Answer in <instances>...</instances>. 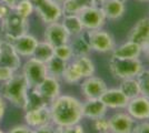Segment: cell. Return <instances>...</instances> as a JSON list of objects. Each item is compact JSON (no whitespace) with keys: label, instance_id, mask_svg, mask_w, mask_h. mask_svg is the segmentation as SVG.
I'll use <instances>...</instances> for the list:
<instances>
[{"label":"cell","instance_id":"6da1fadb","mask_svg":"<svg viewBox=\"0 0 149 133\" xmlns=\"http://www.w3.org/2000/svg\"><path fill=\"white\" fill-rule=\"evenodd\" d=\"M51 123L56 127H66L80 123L82 120L81 101L76 96L60 94L49 103Z\"/></svg>","mask_w":149,"mask_h":133},{"label":"cell","instance_id":"7a4b0ae2","mask_svg":"<svg viewBox=\"0 0 149 133\" xmlns=\"http://www.w3.org/2000/svg\"><path fill=\"white\" fill-rule=\"evenodd\" d=\"M28 82L22 73H15L11 79L1 85V95L6 101L13 103L15 107L24 110L29 90Z\"/></svg>","mask_w":149,"mask_h":133},{"label":"cell","instance_id":"3957f363","mask_svg":"<svg viewBox=\"0 0 149 133\" xmlns=\"http://www.w3.org/2000/svg\"><path fill=\"white\" fill-rule=\"evenodd\" d=\"M108 67L113 78L119 80L136 78L145 68L140 59H118L113 57L110 58Z\"/></svg>","mask_w":149,"mask_h":133},{"label":"cell","instance_id":"277c9868","mask_svg":"<svg viewBox=\"0 0 149 133\" xmlns=\"http://www.w3.org/2000/svg\"><path fill=\"white\" fill-rule=\"evenodd\" d=\"M84 34L87 39L91 50L99 53H111L115 49L116 39L110 31L104 28L96 30H85Z\"/></svg>","mask_w":149,"mask_h":133},{"label":"cell","instance_id":"5b68a950","mask_svg":"<svg viewBox=\"0 0 149 133\" xmlns=\"http://www.w3.org/2000/svg\"><path fill=\"white\" fill-rule=\"evenodd\" d=\"M29 30V22L27 18L19 16L13 10L7 16L5 19L1 20V32L5 34L6 40H13L19 38L28 33Z\"/></svg>","mask_w":149,"mask_h":133},{"label":"cell","instance_id":"8992f818","mask_svg":"<svg viewBox=\"0 0 149 133\" xmlns=\"http://www.w3.org/2000/svg\"><path fill=\"white\" fill-rule=\"evenodd\" d=\"M31 2L35 11L44 23L49 25L61 20L63 11L61 5L58 2L54 0H31Z\"/></svg>","mask_w":149,"mask_h":133},{"label":"cell","instance_id":"52a82bcc","mask_svg":"<svg viewBox=\"0 0 149 133\" xmlns=\"http://www.w3.org/2000/svg\"><path fill=\"white\" fill-rule=\"evenodd\" d=\"M22 74L27 80L29 88H35L48 76L46 63L39 61L33 57L28 58V60L22 67Z\"/></svg>","mask_w":149,"mask_h":133},{"label":"cell","instance_id":"ba28073f","mask_svg":"<svg viewBox=\"0 0 149 133\" xmlns=\"http://www.w3.org/2000/svg\"><path fill=\"white\" fill-rule=\"evenodd\" d=\"M85 30H96L104 28L108 20L106 19L100 6H93L78 13Z\"/></svg>","mask_w":149,"mask_h":133},{"label":"cell","instance_id":"9c48e42d","mask_svg":"<svg viewBox=\"0 0 149 133\" xmlns=\"http://www.w3.org/2000/svg\"><path fill=\"white\" fill-rule=\"evenodd\" d=\"M127 40H130L138 43L143 53L148 54L149 52V17H143L137 21L132 25L130 31L128 33Z\"/></svg>","mask_w":149,"mask_h":133},{"label":"cell","instance_id":"30bf717a","mask_svg":"<svg viewBox=\"0 0 149 133\" xmlns=\"http://www.w3.org/2000/svg\"><path fill=\"white\" fill-rule=\"evenodd\" d=\"M108 121L111 133H134L138 123L127 112H116L108 118Z\"/></svg>","mask_w":149,"mask_h":133},{"label":"cell","instance_id":"8fae6325","mask_svg":"<svg viewBox=\"0 0 149 133\" xmlns=\"http://www.w3.org/2000/svg\"><path fill=\"white\" fill-rule=\"evenodd\" d=\"M70 36L66 28L63 27L60 21L52 22L47 25L44 32V40L46 42L50 43L52 47H58L61 44L69 43Z\"/></svg>","mask_w":149,"mask_h":133},{"label":"cell","instance_id":"7c38bea8","mask_svg":"<svg viewBox=\"0 0 149 133\" xmlns=\"http://www.w3.org/2000/svg\"><path fill=\"white\" fill-rule=\"evenodd\" d=\"M125 110L137 122L149 121V98L138 95L130 99Z\"/></svg>","mask_w":149,"mask_h":133},{"label":"cell","instance_id":"4fadbf2b","mask_svg":"<svg viewBox=\"0 0 149 133\" xmlns=\"http://www.w3.org/2000/svg\"><path fill=\"white\" fill-rule=\"evenodd\" d=\"M80 89L85 99H95L100 98V95L108 89V87L104 79H101L100 76H91L82 79L80 82Z\"/></svg>","mask_w":149,"mask_h":133},{"label":"cell","instance_id":"5bb4252c","mask_svg":"<svg viewBox=\"0 0 149 133\" xmlns=\"http://www.w3.org/2000/svg\"><path fill=\"white\" fill-rule=\"evenodd\" d=\"M21 65L20 56L15 50L13 43L8 40H1L0 43V67H7L17 71Z\"/></svg>","mask_w":149,"mask_h":133},{"label":"cell","instance_id":"9a60e30c","mask_svg":"<svg viewBox=\"0 0 149 133\" xmlns=\"http://www.w3.org/2000/svg\"><path fill=\"white\" fill-rule=\"evenodd\" d=\"M99 99L104 102L108 110H125L129 102V99L121 92L119 88L107 89L100 95Z\"/></svg>","mask_w":149,"mask_h":133},{"label":"cell","instance_id":"2e32d148","mask_svg":"<svg viewBox=\"0 0 149 133\" xmlns=\"http://www.w3.org/2000/svg\"><path fill=\"white\" fill-rule=\"evenodd\" d=\"M35 88L48 103L54 101L57 96H59L61 93L60 80L50 76H46L44 80Z\"/></svg>","mask_w":149,"mask_h":133},{"label":"cell","instance_id":"e0dca14e","mask_svg":"<svg viewBox=\"0 0 149 133\" xmlns=\"http://www.w3.org/2000/svg\"><path fill=\"white\" fill-rule=\"evenodd\" d=\"M81 112H82V118L93 121L101 116H106L108 108L99 98L86 99L84 102H81Z\"/></svg>","mask_w":149,"mask_h":133},{"label":"cell","instance_id":"ac0fdd59","mask_svg":"<svg viewBox=\"0 0 149 133\" xmlns=\"http://www.w3.org/2000/svg\"><path fill=\"white\" fill-rule=\"evenodd\" d=\"M10 42L13 43L15 50L17 51V53L20 57L30 58L33 56V52L36 50L39 41L35 36L26 33V34L19 37V38L10 40Z\"/></svg>","mask_w":149,"mask_h":133},{"label":"cell","instance_id":"d6986e66","mask_svg":"<svg viewBox=\"0 0 149 133\" xmlns=\"http://www.w3.org/2000/svg\"><path fill=\"white\" fill-rule=\"evenodd\" d=\"M25 121L26 124L31 129H36L41 125L51 122V115H50L49 105H46L42 108L29 110L25 112Z\"/></svg>","mask_w":149,"mask_h":133},{"label":"cell","instance_id":"ffe728a7","mask_svg":"<svg viewBox=\"0 0 149 133\" xmlns=\"http://www.w3.org/2000/svg\"><path fill=\"white\" fill-rule=\"evenodd\" d=\"M141 54V47L130 40H126L121 44L116 45L111 52V57L118 59H139Z\"/></svg>","mask_w":149,"mask_h":133},{"label":"cell","instance_id":"44dd1931","mask_svg":"<svg viewBox=\"0 0 149 133\" xmlns=\"http://www.w3.org/2000/svg\"><path fill=\"white\" fill-rule=\"evenodd\" d=\"M102 12L105 14L106 19L115 21L120 19L126 12V3L119 0H105L99 5Z\"/></svg>","mask_w":149,"mask_h":133},{"label":"cell","instance_id":"7402d4cb","mask_svg":"<svg viewBox=\"0 0 149 133\" xmlns=\"http://www.w3.org/2000/svg\"><path fill=\"white\" fill-rule=\"evenodd\" d=\"M61 22L66 30L68 31L70 37H76L85 31L84 25L81 23L80 18L78 14H69V13H63L61 18Z\"/></svg>","mask_w":149,"mask_h":133},{"label":"cell","instance_id":"603a6c76","mask_svg":"<svg viewBox=\"0 0 149 133\" xmlns=\"http://www.w3.org/2000/svg\"><path fill=\"white\" fill-rule=\"evenodd\" d=\"M69 44H70V47L72 49L74 57L89 56L93 52L90 45L88 43L87 39L85 37V34H84V32L80 33V34H78V36H76V37H71L70 41H69Z\"/></svg>","mask_w":149,"mask_h":133},{"label":"cell","instance_id":"cb8c5ba5","mask_svg":"<svg viewBox=\"0 0 149 133\" xmlns=\"http://www.w3.org/2000/svg\"><path fill=\"white\" fill-rule=\"evenodd\" d=\"M71 62L74 64V67L80 72L81 76L85 79L88 76H95L96 72V65L89 56H81V57H74Z\"/></svg>","mask_w":149,"mask_h":133},{"label":"cell","instance_id":"d4e9b609","mask_svg":"<svg viewBox=\"0 0 149 133\" xmlns=\"http://www.w3.org/2000/svg\"><path fill=\"white\" fill-rule=\"evenodd\" d=\"M93 6H98L93 0H66L61 5L63 13L78 14L84 9Z\"/></svg>","mask_w":149,"mask_h":133},{"label":"cell","instance_id":"484cf974","mask_svg":"<svg viewBox=\"0 0 149 133\" xmlns=\"http://www.w3.org/2000/svg\"><path fill=\"white\" fill-rule=\"evenodd\" d=\"M118 88L129 100L140 95V87L137 78H127L124 80H120Z\"/></svg>","mask_w":149,"mask_h":133},{"label":"cell","instance_id":"4316f807","mask_svg":"<svg viewBox=\"0 0 149 133\" xmlns=\"http://www.w3.org/2000/svg\"><path fill=\"white\" fill-rule=\"evenodd\" d=\"M46 105H49V103L41 96V94L36 90V88H30L28 90L27 101H26V105L24 108L25 111L42 108V107H46Z\"/></svg>","mask_w":149,"mask_h":133},{"label":"cell","instance_id":"83f0119b","mask_svg":"<svg viewBox=\"0 0 149 133\" xmlns=\"http://www.w3.org/2000/svg\"><path fill=\"white\" fill-rule=\"evenodd\" d=\"M68 62L63 61L61 59H59L58 57L54 56L50 59L49 61L46 62V69H47V74L50 76H54L57 79H61V76L63 73V71L66 69Z\"/></svg>","mask_w":149,"mask_h":133},{"label":"cell","instance_id":"f1b7e54d","mask_svg":"<svg viewBox=\"0 0 149 133\" xmlns=\"http://www.w3.org/2000/svg\"><path fill=\"white\" fill-rule=\"evenodd\" d=\"M55 56V47H52L50 43L46 41H39L36 50L33 52L32 57L36 58L37 60L46 63L47 61H49L51 58Z\"/></svg>","mask_w":149,"mask_h":133},{"label":"cell","instance_id":"f546056e","mask_svg":"<svg viewBox=\"0 0 149 133\" xmlns=\"http://www.w3.org/2000/svg\"><path fill=\"white\" fill-rule=\"evenodd\" d=\"M61 79L67 84H77V83H80L84 78L81 76L78 69L74 67V64L70 61V62H68L66 69L62 73Z\"/></svg>","mask_w":149,"mask_h":133},{"label":"cell","instance_id":"4dcf8cb0","mask_svg":"<svg viewBox=\"0 0 149 133\" xmlns=\"http://www.w3.org/2000/svg\"><path fill=\"white\" fill-rule=\"evenodd\" d=\"M55 56L63 60V61H66V62H70L74 57L72 49H71L69 43L55 47Z\"/></svg>","mask_w":149,"mask_h":133},{"label":"cell","instance_id":"1f68e13d","mask_svg":"<svg viewBox=\"0 0 149 133\" xmlns=\"http://www.w3.org/2000/svg\"><path fill=\"white\" fill-rule=\"evenodd\" d=\"M139 87H140V95L149 98V69H145L136 76Z\"/></svg>","mask_w":149,"mask_h":133},{"label":"cell","instance_id":"d6a6232c","mask_svg":"<svg viewBox=\"0 0 149 133\" xmlns=\"http://www.w3.org/2000/svg\"><path fill=\"white\" fill-rule=\"evenodd\" d=\"M13 11L18 13L19 16L28 19V17H30L31 13L35 11V9H33V5H32L31 0H24L16 6Z\"/></svg>","mask_w":149,"mask_h":133},{"label":"cell","instance_id":"836d02e7","mask_svg":"<svg viewBox=\"0 0 149 133\" xmlns=\"http://www.w3.org/2000/svg\"><path fill=\"white\" fill-rule=\"evenodd\" d=\"M93 129L97 132L99 133L109 132V121H108V118H106V116H101V118H98V119L93 120Z\"/></svg>","mask_w":149,"mask_h":133},{"label":"cell","instance_id":"e575fe53","mask_svg":"<svg viewBox=\"0 0 149 133\" xmlns=\"http://www.w3.org/2000/svg\"><path fill=\"white\" fill-rule=\"evenodd\" d=\"M56 133H85L84 127L80 123L66 127H56Z\"/></svg>","mask_w":149,"mask_h":133},{"label":"cell","instance_id":"d590c367","mask_svg":"<svg viewBox=\"0 0 149 133\" xmlns=\"http://www.w3.org/2000/svg\"><path fill=\"white\" fill-rule=\"evenodd\" d=\"M16 71L7 67H0V82H6L9 79H11Z\"/></svg>","mask_w":149,"mask_h":133},{"label":"cell","instance_id":"8d00e7d4","mask_svg":"<svg viewBox=\"0 0 149 133\" xmlns=\"http://www.w3.org/2000/svg\"><path fill=\"white\" fill-rule=\"evenodd\" d=\"M32 130L35 131V133H56V125L50 122V123H47L45 125L32 129Z\"/></svg>","mask_w":149,"mask_h":133},{"label":"cell","instance_id":"74e56055","mask_svg":"<svg viewBox=\"0 0 149 133\" xmlns=\"http://www.w3.org/2000/svg\"><path fill=\"white\" fill-rule=\"evenodd\" d=\"M32 129L30 127H28L27 124H19L16 127H11L8 133H31Z\"/></svg>","mask_w":149,"mask_h":133},{"label":"cell","instance_id":"f35d334b","mask_svg":"<svg viewBox=\"0 0 149 133\" xmlns=\"http://www.w3.org/2000/svg\"><path fill=\"white\" fill-rule=\"evenodd\" d=\"M134 133H149V121L137 123Z\"/></svg>","mask_w":149,"mask_h":133},{"label":"cell","instance_id":"ab89813d","mask_svg":"<svg viewBox=\"0 0 149 133\" xmlns=\"http://www.w3.org/2000/svg\"><path fill=\"white\" fill-rule=\"evenodd\" d=\"M10 11H11V9L0 1V20L5 19L7 16L10 13Z\"/></svg>","mask_w":149,"mask_h":133},{"label":"cell","instance_id":"60d3db41","mask_svg":"<svg viewBox=\"0 0 149 133\" xmlns=\"http://www.w3.org/2000/svg\"><path fill=\"white\" fill-rule=\"evenodd\" d=\"M0 1H1L2 3H5L6 6L9 7L11 10H13L19 2H21V1H24V0H0Z\"/></svg>","mask_w":149,"mask_h":133},{"label":"cell","instance_id":"b9f144b4","mask_svg":"<svg viewBox=\"0 0 149 133\" xmlns=\"http://www.w3.org/2000/svg\"><path fill=\"white\" fill-rule=\"evenodd\" d=\"M5 112H6V100L3 99V96L0 93V121L2 120Z\"/></svg>","mask_w":149,"mask_h":133},{"label":"cell","instance_id":"7bdbcfd3","mask_svg":"<svg viewBox=\"0 0 149 133\" xmlns=\"http://www.w3.org/2000/svg\"><path fill=\"white\" fill-rule=\"evenodd\" d=\"M93 1H95V2H96V3L98 5V6H99L100 3H102V2L105 1V0H93Z\"/></svg>","mask_w":149,"mask_h":133},{"label":"cell","instance_id":"ee69618b","mask_svg":"<svg viewBox=\"0 0 149 133\" xmlns=\"http://www.w3.org/2000/svg\"><path fill=\"white\" fill-rule=\"evenodd\" d=\"M54 1H56V2H58L59 5H62V3H63V2L66 1V0H54Z\"/></svg>","mask_w":149,"mask_h":133},{"label":"cell","instance_id":"f6af8a7d","mask_svg":"<svg viewBox=\"0 0 149 133\" xmlns=\"http://www.w3.org/2000/svg\"><path fill=\"white\" fill-rule=\"evenodd\" d=\"M138 1H141V2H149V0H138Z\"/></svg>","mask_w":149,"mask_h":133},{"label":"cell","instance_id":"bcb514c9","mask_svg":"<svg viewBox=\"0 0 149 133\" xmlns=\"http://www.w3.org/2000/svg\"><path fill=\"white\" fill-rule=\"evenodd\" d=\"M119 1H123V2H125V3H126V2L128 1V0H119Z\"/></svg>","mask_w":149,"mask_h":133},{"label":"cell","instance_id":"7dc6e473","mask_svg":"<svg viewBox=\"0 0 149 133\" xmlns=\"http://www.w3.org/2000/svg\"><path fill=\"white\" fill-rule=\"evenodd\" d=\"M0 32H1V20H0Z\"/></svg>","mask_w":149,"mask_h":133},{"label":"cell","instance_id":"c3c4849f","mask_svg":"<svg viewBox=\"0 0 149 133\" xmlns=\"http://www.w3.org/2000/svg\"><path fill=\"white\" fill-rule=\"evenodd\" d=\"M0 133H5L3 131H2V129H0Z\"/></svg>","mask_w":149,"mask_h":133},{"label":"cell","instance_id":"681fc988","mask_svg":"<svg viewBox=\"0 0 149 133\" xmlns=\"http://www.w3.org/2000/svg\"><path fill=\"white\" fill-rule=\"evenodd\" d=\"M31 133H35V131H33V130H32V131H31Z\"/></svg>","mask_w":149,"mask_h":133},{"label":"cell","instance_id":"f907efd6","mask_svg":"<svg viewBox=\"0 0 149 133\" xmlns=\"http://www.w3.org/2000/svg\"><path fill=\"white\" fill-rule=\"evenodd\" d=\"M1 40H2V39H1V38H0V43H1Z\"/></svg>","mask_w":149,"mask_h":133},{"label":"cell","instance_id":"816d5d0a","mask_svg":"<svg viewBox=\"0 0 149 133\" xmlns=\"http://www.w3.org/2000/svg\"><path fill=\"white\" fill-rule=\"evenodd\" d=\"M105 133H111V132H105Z\"/></svg>","mask_w":149,"mask_h":133},{"label":"cell","instance_id":"f5cc1de1","mask_svg":"<svg viewBox=\"0 0 149 133\" xmlns=\"http://www.w3.org/2000/svg\"><path fill=\"white\" fill-rule=\"evenodd\" d=\"M147 56H148V57H149V52H148V54H147Z\"/></svg>","mask_w":149,"mask_h":133},{"label":"cell","instance_id":"db71d44e","mask_svg":"<svg viewBox=\"0 0 149 133\" xmlns=\"http://www.w3.org/2000/svg\"><path fill=\"white\" fill-rule=\"evenodd\" d=\"M148 17H149V16H148Z\"/></svg>","mask_w":149,"mask_h":133}]
</instances>
